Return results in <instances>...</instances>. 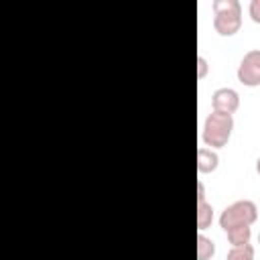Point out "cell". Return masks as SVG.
<instances>
[{
	"instance_id": "1",
	"label": "cell",
	"mask_w": 260,
	"mask_h": 260,
	"mask_svg": "<svg viewBox=\"0 0 260 260\" xmlns=\"http://www.w3.org/2000/svg\"><path fill=\"white\" fill-rule=\"evenodd\" d=\"M232 130H234V116L211 110V114L203 122L201 138L209 148H221L228 144Z\"/></svg>"
},
{
	"instance_id": "2",
	"label": "cell",
	"mask_w": 260,
	"mask_h": 260,
	"mask_svg": "<svg viewBox=\"0 0 260 260\" xmlns=\"http://www.w3.org/2000/svg\"><path fill=\"white\" fill-rule=\"evenodd\" d=\"M242 26V6L238 0H213V28L221 37H232Z\"/></svg>"
},
{
	"instance_id": "3",
	"label": "cell",
	"mask_w": 260,
	"mask_h": 260,
	"mask_svg": "<svg viewBox=\"0 0 260 260\" xmlns=\"http://www.w3.org/2000/svg\"><path fill=\"white\" fill-rule=\"evenodd\" d=\"M258 219V207L250 199H238L230 203L221 215H219V225L223 232L238 228V225H252Z\"/></svg>"
},
{
	"instance_id": "4",
	"label": "cell",
	"mask_w": 260,
	"mask_h": 260,
	"mask_svg": "<svg viewBox=\"0 0 260 260\" xmlns=\"http://www.w3.org/2000/svg\"><path fill=\"white\" fill-rule=\"evenodd\" d=\"M238 79L248 87L260 85V49L248 51L238 65Z\"/></svg>"
},
{
	"instance_id": "5",
	"label": "cell",
	"mask_w": 260,
	"mask_h": 260,
	"mask_svg": "<svg viewBox=\"0 0 260 260\" xmlns=\"http://www.w3.org/2000/svg\"><path fill=\"white\" fill-rule=\"evenodd\" d=\"M211 106H213V112L234 114L240 108V95L232 87H219L211 95Z\"/></svg>"
},
{
	"instance_id": "6",
	"label": "cell",
	"mask_w": 260,
	"mask_h": 260,
	"mask_svg": "<svg viewBox=\"0 0 260 260\" xmlns=\"http://www.w3.org/2000/svg\"><path fill=\"white\" fill-rule=\"evenodd\" d=\"M219 165V156L213 148H207V146H201L197 150V171L199 173H213Z\"/></svg>"
},
{
	"instance_id": "7",
	"label": "cell",
	"mask_w": 260,
	"mask_h": 260,
	"mask_svg": "<svg viewBox=\"0 0 260 260\" xmlns=\"http://www.w3.org/2000/svg\"><path fill=\"white\" fill-rule=\"evenodd\" d=\"M213 221V207L207 201H197V230L203 232Z\"/></svg>"
},
{
	"instance_id": "8",
	"label": "cell",
	"mask_w": 260,
	"mask_h": 260,
	"mask_svg": "<svg viewBox=\"0 0 260 260\" xmlns=\"http://www.w3.org/2000/svg\"><path fill=\"white\" fill-rule=\"evenodd\" d=\"M225 234H228V242L232 246H244V244H250L252 230H250V225H238V228L228 230Z\"/></svg>"
},
{
	"instance_id": "9",
	"label": "cell",
	"mask_w": 260,
	"mask_h": 260,
	"mask_svg": "<svg viewBox=\"0 0 260 260\" xmlns=\"http://www.w3.org/2000/svg\"><path fill=\"white\" fill-rule=\"evenodd\" d=\"M215 254V244L211 238L199 234L197 236V260H209Z\"/></svg>"
},
{
	"instance_id": "10",
	"label": "cell",
	"mask_w": 260,
	"mask_h": 260,
	"mask_svg": "<svg viewBox=\"0 0 260 260\" xmlns=\"http://www.w3.org/2000/svg\"><path fill=\"white\" fill-rule=\"evenodd\" d=\"M225 260H254V246L252 244L232 246V250L228 252Z\"/></svg>"
},
{
	"instance_id": "11",
	"label": "cell",
	"mask_w": 260,
	"mask_h": 260,
	"mask_svg": "<svg viewBox=\"0 0 260 260\" xmlns=\"http://www.w3.org/2000/svg\"><path fill=\"white\" fill-rule=\"evenodd\" d=\"M248 10H250V16H252V20L260 24V0H252Z\"/></svg>"
},
{
	"instance_id": "12",
	"label": "cell",
	"mask_w": 260,
	"mask_h": 260,
	"mask_svg": "<svg viewBox=\"0 0 260 260\" xmlns=\"http://www.w3.org/2000/svg\"><path fill=\"white\" fill-rule=\"evenodd\" d=\"M197 65H199L197 77H199V79H203V77H205V73H207V61H205V57H203V55H199V57H197Z\"/></svg>"
},
{
	"instance_id": "13",
	"label": "cell",
	"mask_w": 260,
	"mask_h": 260,
	"mask_svg": "<svg viewBox=\"0 0 260 260\" xmlns=\"http://www.w3.org/2000/svg\"><path fill=\"white\" fill-rule=\"evenodd\" d=\"M197 201H205V187L201 181H197Z\"/></svg>"
},
{
	"instance_id": "14",
	"label": "cell",
	"mask_w": 260,
	"mask_h": 260,
	"mask_svg": "<svg viewBox=\"0 0 260 260\" xmlns=\"http://www.w3.org/2000/svg\"><path fill=\"white\" fill-rule=\"evenodd\" d=\"M256 171H258V175H260V158L256 160Z\"/></svg>"
},
{
	"instance_id": "15",
	"label": "cell",
	"mask_w": 260,
	"mask_h": 260,
	"mask_svg": "<svg viewBox=\"0 0 260 260\" xmlns=\"http://www.w3.org/2000/svg\"><path fill=\"white\" fill-rule=\"evenodd\" d=\"M258 244H260V234H258Z\"/></svg>"
}]
</instances>
